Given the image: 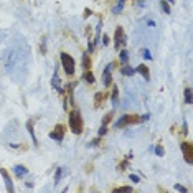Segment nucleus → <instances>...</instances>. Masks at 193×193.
Here are the masks:
<instances>
[{"label": "nucleus", "instance_id": "nucleus-26", "mask_svg": "<svg viewBox=\"0 0 193 193\" xmlns=\"http://www.w3.org/2000/svg\"><path fill=\"white\" fill-rule=\"evenodd\" d=\"M142 55H144V58H145L147 61H152V55H150V51H149V50H144V53H142Z\"/></svg>", "mask_w": 193, "mask_h": 193}, {"label": "nucleus", "instance_id": "nucleus-14", "mask_svg": "<svg viewBox=\"0 0 193 193\" xmlns=\"http://www.w3.org/2000/svg\"><path fill=\"white\" fill-rule=\"evenodd\" d=\"M117 103H119V89L117 86H114L112 87V106L117 107Z\"/></svg>", "mask_w": 193, "mask_h": 193}, {"label": "nucleus", "instance_id": "nucleus-33", "mask_svg": "<svg viewBox=\"0 0 193 193\" xmlns=\"http://www.w3.org/2000/svg\"><path fill=\"white\" fill-rule=\"evenodd\" d=\"M103 43H104V45H109V38L104 36V38H103Z\"/></svg>", "mask_w": 193, "mask_h": 193}, {"label": "nucleus", "instance_id": "nucleus-28", "mask_svg": "<svg viewBox=\"0 0 193 193\" xmlns=\"http://www.w3.org/2000/svg\"><path fill=\"white\" fill-rule=\"evenodd\" d=\"M115 191H129V193H131L132 188L131 187H119V188H115Z\"/></svg>", "mask_w": 193, "mask_h": 193}, {"label": "nucleus", "instance_id": "nucleus-5", "mask_svg": "<svg viewBox=\"0 0 193 193\" xmlns=\"http://www.w3.org/2000/svg\"><path fill=\"white\" fill-rule=\"evenodd\" d=\"M125 41H127V38H125L124 28H122V27H117V28H115V36H114V45H115V48L124 46Z\"/></svg>", "mask_w": 193, "mask_h": 193}, {"label": "nucleus", "instance_id": "nucleus-4", "mask_svg": "<svg viewBox=\"0 0 193 193\" xmlns=\"http://www.w3.org/2000/svg\"><path fill=\"white\" fill-rule=\"evenodd\" d=\"M182 152H183V159L187 163H193V145L190 142H182Z\"/></svg>", "mask_w": 193, "mask_h": 193}, {"label": "nucleus", "instance_id": "nucleus-35", "mask_svg": "<svg viewBox=\"0 0 193 193\" xmlns=\"http://www.w3.org/2000/svg\"><path fill=\"white\" fill-rule=\"evenodd\" d=\"M167 2H170V3H175V0H167Z\"/></svg>", "mask_w": 193, "mask_h": 193}, {"label": "nucleus", "instance_id": "nucleus-6", "mask_svg": "<svg viewBox=\"0 0 193 193\" xmlns=\"http://www.w3.org/2000/svg\"><path fill=\"white\" fill-rule=\"evenodd\" d=\"M63 137H65V125L58 124L53 131L50 132V139L56 140V142H63Z\"/></svg>", "mask_w": 193, "mask_h": 193}, {"label": "nucleus", "instance_id": "nucleus-34", "mask_svg": "<svg viewBox=\"0 0 193 193\" xmlns=\"http://www.w3.org/2000/svg\"><path fill=\"white\" fill-rule=\"evenodd\" d=\"M187 132H188L187 131V122H183V134H187Z\"/></svg>", "mask_w": 193, "mask_h": 193}, {"label": "nucleus", "instance_id": "nucleus-36", "mask_svg": "<svg viewBox=\"0 0 193 193\" xmlns=\"http://www.w3.org/2000/svg\"><path fill=\"white\" fill-rule=\"evenodd\" d=\"M119 2H125V0H119Z\"/></svg>", "mask_w": 193, "mask_h": 193}, {"label": "nucleus", "instance_id": "nucleus-31", "mask_svg": "<svg viewBox=\"0 0 193 193\" xmlns=\"http://www.w3.org/2000/svg\"><path fill=\"white\" fill-rule=\"evenodd\" d=\"M89 15H93V12H91L89 8H86V10H84V15H83V17H84V18H87Z\"/></svg>", "mask_w": 193, "mask_h": 193}, {"label": "nucleus", "instance_id": "nucleus-12", "mask_svg": "<svg viewBox=\"0 0 193 193\" xmlns=\"http://www.w3.org/2000/svg\"><path fill=\"white\" fill-rule=\"evenodd\" d=\"M27 129H28V132H30V135H31V140H33V144L36 145L38 140H36V135H35V131H33V121H31V119L27 122Z\"/></svg>", "mask_w": 193, "mask_h": 193}, {"label": "nucleus", "instance_id": "nucleus-21", "mask_svg": "<svg viewBox=\"0 0 193 193\" xmlns=\"http://www.w3.org/2000/svg\"><path fill=\"white\" fill-rule=\"evenodd\" d=\"M61 175H63V168H56V173H55V185L59 183V180H61Z\"/></svg>", "mask_w": 193, "mask_h": 193}, {"label": "nucleus", "instance_id": "nucleus-23", "mask_svg": "<svg viewBox=\"0 0 193 193\" xmlns=\"http://www.w3.org/2000/svg\"><path fill=\"white\" fill-rule=\"evenodd\" d=\"M155 153H157L159 157H163V155H165V150H163V147H162V145H157V147H155Z\"/></svg>", "mask_w": 193, "mask_h": 193}, {"label": "nucleus", "instance_id": "nucleus-2", "mask_svg": "<svg viewBox=\"0 0 193 193\" xmlns=\"http://www.w3.org/2000/svg\"><path fill=\"white\" fill-rule=\"evenodd\" d=\"M139 122H142V115L125 114V115H121V119L114 124V127L121 129V127H125V125H131V124H139Z\"/></svg>", "mask_w": 193, "mask_h": 193}, {"label": "nucleus", "instance_id": "nucleus-7", "mask_svg": "<svg viewBox=\"0 0 193 193\" xmlns=\"http://www.w3.org/2000/svg\"><path fill=\"white\" fill-rule=\"evenodd\" d=\"M0 175L3 177V182H5V187H7V191H13L15 188H13V182L12 178H10L8 172L5 170V168H0Z\"/></svg>", "mask_w": 193, "mask_h": 193}, {"label": "nucleus", "instance_id": "nucleus-13", "mask_svg": "<svg viewBox=\"0 0 193 193\" xmlns=\"http://www.w3.org/2000/svg\"><path fill=\"white\" fill-rule=\"evenodd\" d=\"M121 73H122L124 76H134L135 69H134V68H131V66H129V63H127V65H124V66H122Z\"/></svg>", "mask_w": 193, "mask_h": 193}, {"label": "nucleus", "instance_id": "nucleus-24", "mask_svg": "<svg viewBox=\"0 0 193 193\" xmlns=\"http://www.w3.org/2000/svg\"><path fill=\"white\" fill-rule=\"evenodd\" d=\"M122 8H124V2H119L117 7H114V10H112V12H114V13H121Z\"/></svg>", "mask_w": 193, "mask_h": 193}, {"label": "nucleus", "instance_id": "nucleus-19", "mask_svg": "<svg viewBox=\"0 0 193 193\" xmlns=\"http://www.w3.org/2000/svg\"><path fill=\"white\" fill-rule=\"evenodd\" d=\"M185 103H187V104H191V103H193V97H191V87H187V89H185Z\"/></svg>", "mask_w": 193, "mask_h": 193}, {"label": "nucleus", "instance_id": "nucleus-22", "mask_svg": "<svg viewBox=\"0 0 193 193\" xmlns=\"http://www.w3.org/2000/svg\"><path fill=\"white\" fill-rule=\"evenodd\" d=\"M112 115H114V112H107V114L106 115H104V119H103V125H107V124H109V122H111V119H112Z\"/></svg>", "mask_w": 193, "mask_h": 193}, {"label": "nucleus", "instance_id": "nucleus-27", "mask_svg": "<svg viewBox=\"0 0 193 193\" xmlns=\"http://www.w3.org/2000/svg\"><path fill=\"white\" fill-rule=\"evenodd\" d=\"M175 190H177V191H182V193H187V188H185L183 185H180V183L175 185Z\"/></svg>", "mask_w": 193, "mask_h": 193}, {"label": "nucleus", "instance_id": "nucleus-15", "mask_svg": "<svg viewBox=\"0 0 193 193\" xmlns=\"http://www.w3.org/2000/svg\"><path fill=\"white\" fill-rule=\"evenodd\" d=\"M104 99H106V93H97L96 96H94V103H96L94 106L99 107V106H101V103H103Z\"/></svg>", "mask_w": 193, "mask_h": 193}, {"label": "nucleus", "instance_id": "nucleus-16", "mask_svg": "<svg viewBox=\"0 0 193 193\" xmlns=\"http://www.w3.org/2000/svg\"><path fill=\"white\" fill-rule=\"evenodd\" d=\"M83 68H84V71L91 68V58H89V55H87V53L83 55Z\"/></svg>", "mask_w": 193, "mask_h": 193}, {"label": "nucleus", "instance_id": "nucleus-25", "mask_svg": "<svg viewBox=\"0 0 193 193\" xmlns=\"http://www.w3.org/2000/svg\"><path fill=\"white\" fill-rule=\"evenodd\" d=\"M40 51H41V55L46 53V38H45V36L41 38V50Z\"/></svg>", "mask_w": 193, "mask_h": 193}, {"label": "nucleus", "instance_id": "nucleus-10", "mask_svg": "<svg viewBox=\"0 0 193 193\" xmlns=\"http://www.w3.org/2000/svg\"><path fill=\"white\" fill-rule=\"evenodd\" d=\"M13 172H15V175H17L18 178H23V177L28 173L27 167H23V165H15V167H13Z\"/></svg>", "mask_w": 193, "mask_h": 193}, {"label": "nucleus", "instance_id": "nucleus-1", "mask_svg": "<svg viewBox=\"0 0 193 193\" xmlns=\"http://www.w3.org/2000/svg\"><path fill=\"white\" fill-rule=\"evenodd\" d=\"M69 129H71V132L76 135H79L83 132V117H81V112L78 109L69 112Z\"/></svg>", "mask_w": 193, "mask_h": 193}, {"label": "nucleus", "instance_id": "nucleus-3", "mask_svg": "<svg viewBox=\"0 0 193 193\" xmlns=\"http://www.w3.org/2000/svg\"><path fill=\"white\" fill-rule=\"evenodd\" d=\"M59 58H61V65H63L65 73L68 76H73V74H74V69H76V65H74L73 56L68 55V53H61V55H59Z\"/></svg>", "mask_w": 193, "mask_h": 193}, {"label": "nucleus", "instance_id": "nucleus-20", "mask_svg": "<svg viewBox=\"0 0 193 193\" xmlns=\"http://www.w3.org/2000/svg\"><path fill=\"white\" fill-rule=\"evenodd\" d=\"M160 8H162V12L170 13V5H168L167 0H162V2H160Z\"/></svg>", "mask_w": 193, "mask_h": 193}, {"label": "nucleus", "instance_id": "nucleus-9", "mask_svg": "<svg viewBox=\"0 0 193 193\" xmlns=\"http://www.w3.org/2000/svg\"><path fill=\"white\" fill-rule=\"evenodd\" d=\"M135 73H139L140 76H144L145 81H149V79H150V71H149V68H147L145 65H139L137 68H135Z\"/></svg>", "mask_w": 193, "mask_h": 193}, {"label": "nucleus", "instance_id": "nucleus-11", "mask_svg": "<svg viewBox=\"0 0 193 193\" xmlns=\"http://www.w3.org/2000/svg\"><path fill=\"white\" fill-rule=\"evenodd\" d=\"M51 84H53V87L56 91H58V93H63V86H61V83H59V76H58V73H55L53 74V79H51Z\"/></svg>", "mask_w": 193, "mask_h": 193}, {"label": "nucleus", "instance_id": "nucleus-8", "mask_svg": "<svg viewBox=\"0 0 193 193\" xmlns=\"http://www.w3.org/2000/svg\"><path fill=\"white\" fill-rule=\"evenodd\" d=\"M112 68H114V63H109V65L106 66V69H104V86L106 87H109L112 84V76H111Z\"/></svg>", "mask_w": 193, "mask_h": 193}, {"label": "nucleus", "instance_id": "nucleus-18", "mask_svg": "<svg viewBox=\"0 0 193 193\" xmlns=\"http://www.w3.org/2000/svg\"><path fill=\"white\" fill-rule=\"evenodd\" d=\"M121 63L122 65H127L129 63V51L127 50H121Z\"/></svg>", "mask_w": 193, "mask_h": 193}, {"label": "nucleus", "instance_id": "nucleus-17", "mask_svg": "<svg viewBox=\"0 0 193 193\" xmlns=\"http://www.w3.org/2000/svg\"><path fill=\"white\" fill-rule=\"evenodd\" d=\"M83 78H84V81L89 83V84H93V83H94V76H93V73H91L89 69H86V71H84Z\"/></svg>", "mask_w": 193, "mask_h": 193}, {"label": "nucleus", "instance_id": "nucleus-29", "mask_svg": "<svg viewBox=\"0 0 193 193\" xmlns=\"http://www.w3.org/2000/svg\"><path fill=\"white\" fill-rule=\"evenodd\" d=\"M106 132H107V129H106V125H101V129H99V137H103V135H106Z\"/></svg>", "mask_w": 193, "mask_h": 193}, {"label": "nucleus", "instance_id": "nucleus-30", "mask_svg": "<svg viewBox=\"0 0 193 193\" xmlns=\"http://www.w3.org/2000/svg\"><path fill=\"white\" fill-rule=\"evenodd\" d=\"M129 178H131V182H134V183H139V182H140V178L137 177V175H131Z\"/></svg>", "mask_w": 193, "mask_h": 193}, {"label": "nucleus", "instance_id": "nucleus-32", "mask_svg": "<svg viewBox=\"0 0 193 193\" xmlns=\"http://www.w3.org/2000/svg\"><path fill=\"white\" fill-rule=\"evenodd\" d=\"M97 144H99V139H94L93 142L89 144V147H94V145H97Z\"/></svg>", "mask_w": 193, "mask_h": 193}]
</instances>
